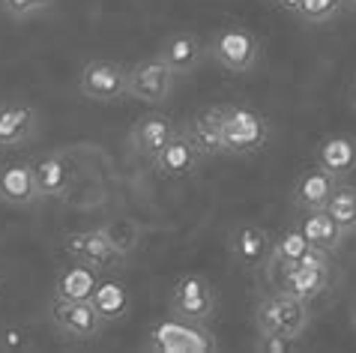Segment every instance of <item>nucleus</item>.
<instances>
[{
    "instance_id": "nucleus-1",
    "label": "nucleus",
    "mask_w": 356,
    "mask_h": 353,
    "mask_svg": "<svg viewBox=\"0 0 356 353\" xmlns=\"http://www.w3.org/2000/svg\"><path fill=\"white\" fill-rule=\"evenodd\" d=\"M312 323V309L305 299H296L284 290H273L254 309V327L258 336H284L300 338Z\"/></svg>"
},
{
    "instance_id": "nucleus-2",
    "label": "nucleus",
    "mask_w": 356,
    "mask_h": 353,
    "mask_svg": "<svg viewBox=\"0 0 356 353\" xmlns=\"http://www.w3.org/2000/svg\"><path fill=\"white\" fill-rule=\"evenodd\" d=\"M270 141V120L245 105H225L222 114V153L252 156L261 153Z\"/></svg>"
},
{
    "instance_id": "nucleus-3",
    "label": "nucleus",
    "mask_w": 356,
    "mask_h": 353,
    "mask_svg": "<svg viewBox=\"0 0 356 353\" xmlns=\"http://www.w3.org/2000/svg\"><path fill=\"white\" fill-rule=\"evenodd\" d=\"M147 350L153 353H210L219 347L213 329L207 323L183 320V318H165L147 332Z\"/></svg>"
},
{
    "instance_id": "nucleus-4",
    "label": "nucleus",
    "mask_w": 356,
    "mask_h": 353,
    "mask_svg": "<svg viewBox=\"0 0 356 353\" xmlns=\"http://www.w3.org/2000/svg\"><path fill=\"white\" fill-rule=\"evenodd\" d=\"M210 57L222 69L234 75H249L261 60V42L249 27L243 24H225L213 33L210 42Z\"/></svg>"
},
{
    "instance_id": "nucleus-5",
    "label": "nucleus",
    "mask_w": 356,
    "mask_h": 353,
    "mask_svg": "<svg viewBox=\"0 0 356 353\" xmlns=\"http://www.w3.org/2000/svg\"><path fill=\"white\" fill-rule=\"evenodd\" d=\"M219 311V293H216L213 281L201 276V272H186L171 288V299H168V315L195 320V323H210Z\"/></svg>"
},
{
    "instance_id": "nucleus-6",
    "label": "nucleus",
    "mask_w": 356,
    "mask_h": 353,
    "mask_svg": "<svg viewBox=\"0 0 356 353\" xmlns=\"http://www.w3.org/2000/svg\"><path fill=\"white\" fill-rule=\"evenodd\" d=\"M78 90L84 99L99 105H117L129 99V66L120 60H90L78 75Z\"/></svg>"
},
{
    "instance_id": "nucleus-7",
    "label": "nucleus",
    "mask_w": 356,
    "mask_h": 353,
    "mask_svg": "<svg viewBox=\"0 0 356 353\" xmlns=\"http://www.w3.org/2000/svg\"><path fill=\"white\" fill-rule=\"evenodd\" d=\"M177 81H180V75L159 54L147 57V60H138L135 66H129V99H138L153 108L168 105L177 90Z\"/></svg>"
},
{
    "instance_id": "nucleus-8",
    "label": "nucleus",
    "mask_w": 356,
    "mask_h": 353,
    "mask_svg": "<svg viewBox=\"0 0 356 353\" xmlns=\"http://www.w3.org/2000/svg\"><path fill=\"white\" fill-rule=\"evenodd\" d=\"M48 318H51L54 329L69 341H96L105 329V320L90 299H54Z\"/></svg>"
},
{
    "instance_id": "nucleus-9",
    "label": "nucleus",
    "mask_w": 356,
    "mask_h": 353,
    "mask_svg": "<svg viewBox=\"0 0 356 353\" xmlns=\"http://www.w3.org/2000/svg\"><path fill=\"white\" fill-rule=\"evenodd\" d=\"M63 252L69 261H81L87 267H93L99 272H114L120 263L126 261L117 246L108 240V233L99 228H90V231H75V233H66L63 237Z\"/></svg>"
},
{
    "instance_id": "nucleus-10",
    "label": "nucleus",
    "mask_w": 356,
    "mask_h": 353,
    "mask_svg": "<svg viewBox=\"0 0 356 353\" xmlns=\"http://www.w3.org/2000/svg\"><path fill=\"white\" fill-rule=\"evenodd\" d=\"M183 132V126L165 111H147L132 123L129 129V147L141 156V159L153 162L177 135Z\"/></svg>"
},
{
    "instance_id": "nucleus-11",
    "label": "nucleus",
    "mask_w": 356,
    "mask_h": 353,
    "mask_svg": "<svg viewBox=\"0 0 356 353\" xmlns=\"http://www.w3.org/2000/svg\"><path fill=\"white\" fill-rule=\"evenodd\" d=\"M39 135V111L22 99L0 102V150H22Z\"/></svg>"
},
{
    "instance_id": "nucleus-12",
    "label": "nucleus",
    "mask_w": 356,
    "mask_h": 353,
    "mask_svg": "<svg viewBox=\"0 0 356 353\" xmlns=\"http://www.w3.org/2000/svg\"><path fill=\"white\" fill-rule=\"evenodd\" d=\"M42 198L33 174V162H6L0 165V204L18 210H31Z\"/></svg>"
},
{
    "instance_id": "nucleus-13",
    "label": "nucleus",
    "mask_w": 356,
    "mask_h": 353,
    "mask_svg": "<svg viewBox=\"0 0 356 353\" xmlns=\"http://www.w3.org/2000/svg\"><path fill=\"white\" fill-rule=\"evenodd\" d=\"M159 57L180 78H186V75L201 69V63L210 57V45H207L197 33L177 31L171 36H165V42L159 45Z\"/></svg>"
},
{
    "instance_id": "nucleus-14",
    "label": "nucleus",
    "mask_w": 356,
    "mask_h": 353,
    "mask_svg": "<svg viewBox=\"0 0 356 353\" xmlns=\"http://www.w3.org/2000/svg\"><path fill=\"white\" fill-rule=\"evenodd\" d=\"M231 258L236 267L243 270H258L266 263V258H270L273 252V240L270 233H266V228H261V224L254 222H243L236 224V228L231 231Z\"/></svg>"
},
{
    "instance_id": "nucleus-15",
    "label": "nucleus",
    "mask_w": 356,
    "mask_h": 353,
    "mask_svg": "<svg viewBox=\"0 0 356 353\" xmlns=\"http://www.w3.org/2000/svg\"><path fill=\"white\" fill-rule=\"evenodd\" d=\"M201 159H204V153L197 150V144L189 138V132L183 129L159 156H156L153 165H156V171H159V176L183 180V176H192L197 168H201Z\"/></svg>"
},
{
    "instance_id": "nucleus-16",
    "label": "nucleus",
    "mask_w": 356,
    "mask_h": 353,
    "mask_svg": "<svg viewBox=\"0 0 356 353\" xmlns=\"http://www.w3.org/2000/svg\"><path fill=\"white\" fill-rule=\"evenodd\" d=\"M33 174H36V183H39V192L42 198H51V201H60L72 189V180H75V171H72V162L66 159L63 153H45L33 162Z\"/></svg>"
},
{
    "instance_id": "nucleus-17",
    "label": "nucleus",
    "mask_w": 356,
    "mask_h": 353,
    "mask_svg": "<svg viewBox=\"0 0 356 353\" xmlns=\"http://www.w3.org/2000/svg\"><path fill=\"white\" fill-rule=\"evenodd\" d=\"M335 186H339V176H332L326 168L314 165V168L302 171L293 186V207L300 213L302 210H323L332 198Z\"/></svg>"
},
{
    "instance_id": "nucleus-18",
    "label": "nucleus",
    "mask_w": 356,
    "mask_h": 353,
    "mask_svg": "<svg viewBox=\"0 0 356 353\" xmlns=\"http://www.w3.org/2000/svg\"><path fill=\"white\" fill-rule=\"evenodd\" d=\"M330 281H332V267H288L275 281V290H284L296 299L312 302L330 288Z\"/></svg>"
},
{
    "instance_id": "nucleus-19",
    "label": "nucleus",
    "mask_w": 356,
    "mask_h": 353,
    "mask_svg": "<svg viewBox=\"0 0 356 353\" xmlns=\"http://www.w3.org/2000/svg\"><path fill=\"white\" fill-rule=\"evenodd\" d=\"M93 309L102 315L105 323H117V320H126L129 318V311H132V290H129V284H126L123 279H117V276H99V284H96V290H93Z\"/></svg>"
},
{
    "instance_id": "nucleus-20",
    "label": "nucleus",
    "mask_w": 356,
    "mask_h": 353,
    "mask_svg": "<svg viewBox=\"0 0 356 353\" xmlns=\"http://www.w3.org/2000/svg\"><path fill=\"white\" fill-rule=\"evenodd\" d=\"M314 162L326 168L332 176H350L356 171V138L353 135H326V138L314 147Z\"/></svg>"
},
{
    "instance_id": "nucleus-21",
    "label": "nucleus",
    "mask_w": 356,
    "mask_h": 353,
    "mask_svg": "<svg viewBox=\"0 0 356 353\" xmlns=\"http://www.w3.org/2000/svg\"><path fill=\"white\" fill-rule=\"evenodd\" d=\"M296 228L305 233V240H309L314 249L330 252V254L339 252L341 243L348 240V233H344L339 224H335V219L326 213V207L323 210H302V219H300Z\"/></svg>"
},
{
    "instance_id": "nucleus-22",
    "label": "nucleus",
    "mask_w": 356,
    "mask_h": 353,
    "mask_svg": "<svg viewBox=\"0 0 356 353\" xmlns=\"http://www.w3.org/2000/svg\"><path fill=\"white\" fill-rule=\"evenodd\" d=\"M222 114H225V105H213V108H204L192 117V123L186 126L189 138L197 144V150L204 156H225L222 153Z\"/></svg>"
},
{
    "instance_id": "nucleus-23",
    "label": "nucleus",
    "mask_w": 356,
    "mask_h": 353,
    "mask_svg": "<svg viewBox=\"0 0 356 353\" xmlns=\"http://www.w3.org/2000/svg\"><path fill=\"white\" fill-rule=\"evenodd\" d=\"M99 284V270L87 267L81 261H72L69 267L57 272L54 299H90Z\"/></svg>"
},
{
    "instance_id": "nucleus-24",
    "label": "nucleus",
    "mask_w": 356,
    "mask_h": 353,
    "mask_svg": "<svg viewBox=\"0 0 356 353\" xmlns=\"http://www.w3.org/2000/svg\"><path fill=\"white\" fill-rule=\"evenodd\" d=\"M326 213L332 215L335 224H339L348 237H350V233H356V186L339 180L330 204H326Z\"/></svg>"
},
{
    "instance_id": "nucleus-25",
    "label": "nucleus",
    "mask_w": 356,
    "mask_h": 353,
    "mask_svg": "<svg viewBox=\"0 0 356 353\" xmlns=\"http://www.w3.org/2000/svg\"><path fill=\"white\" fill-rule=\"evenodd\" d=\"M102 231L108 233V240L114 243L123 258H129V254L141 246V228H138L132 219H111L102 224Z\"/></svg>"
},
{
    "instance_id": "nucleus-26",
    "label": "nucleus",
    "mask_w": 356,
    "mask_h": 353,
    "mask_svg": "<svg viewBox=\"0 0 356 353\" xmlns=\"http://www.w3.org/2000/svg\"><path fill=\"white\" fill-rule=\"evenodd\" d=\"M348 6V0H300V13H296V18H300L302 24H326L332 22V18L341 15V9Z\"/></svg>"
},
{
    "instance_id": "nucleus-27",
    "label": "nucleus",
    "mask_w": 356,
    "mask_h": 353,
    "mask_svg": "<svg viewBox=\"0 0 356 353\" xmlns=\"http://www.w3.org/2000/svg\"><path fill=\"white\" fill-rule=\"evenodd\" d=\"M0 350L3 353H22V350H33V336L31 329L22 323H6L0 329Z\"/></svg>"
},
{
    "instance_id": "nucleus-28",
    "label": "nucleus",
    "mask_w": 356,
    "mask_h": 353,
    "mask_svg": "<svg viewBox=\"0 0 356 353\" xmlns=\"http://www.w3.org/2000/svg\"><path fill=\"white\" fill-rule=\"evenodd\" d=\"M51 3L54 0H0V9H3L9 18H15V22H27V18L45 13Z\"/></svg>"
},
{
    "instance_id": "nucleus-29",
    "label": "nucleus",
    "mask_w": 356,
    "mask_h": 353,
    "mask_svg": "<svg viewBox=\"0 0 356 353\" xmlns=\"http://www.w3.org/2000/svg\"><path fill=\"white\" fill-rule=\"evenodd\" d=\"M258 350L264 353H291L300 350V338H284V336H261Z\"/></svg>"
},
{
    "instance_id": "nucleus-30",
    "label": "nucleus",
    "mask_w": 356,
    "mask_h": 353,
    "mask_svg": "<svg viewBox=\"0 0 356 353\" xmlns=\"http://www.w3.org/2000/svg\"><path fill=\"white\" fill-rule=\"evenodd\" d=\"M273 9H282V13H291V15H296L300 13V0H266Z\"/></svg>"
},
{
    "instance_id": "nucleus-31",
    "label": "nucleus",
    "mask_w": 356,
    "mask_h": 353,
    "mask_svg": "<svg viewBox=\"0 0 356 353\" xmlns=\"http://www.w3.org/2000/svg\"><path fill=\"white\" fill-rule=\"evenodd\" d=\"M350 323H353V329H356V302H353V311H350Z\"/></svg>"
},
{
    "instance_id": "nucleus-32",
    "label": "nucleus",
    "mask_w": 356,
    "mask_h": 353,
    "mask_svg": "<svg viewBox=\"0 0 356 353\" xmlns=\"http://www.w3.org/2000/svg\"><path fill=\"white\" fill-rule=\"evenodd\" d=\"M350 93H353V105H356V78H353V87H350Z\"/></svg>"
},
{
    "instance_id": "nucleus-33",
    "label": "nucleus",
    "mask_w": 356,
    "mask_h": 353,
    "mask_svg": "<svg viewBox=\"0 0 356 353\" xmlns=\"http://www.w3.org/2000/svg\"><path fill=\"white\" fill-rule=\"evenodd\" d=\"M348 6H356V0H348Z\"/></svg>"
}]
</instances>
